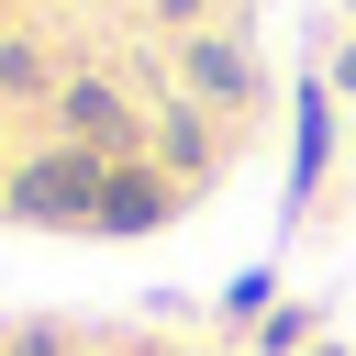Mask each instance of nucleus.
Returning <instances> with one entry per match:
<instances>
[{
  "instance_id": "7",
  "label": "nucleus",
  "mask_w": 356,
  "mask_h": 356,
  "mask_svg": "<svg viewBox=\"0 0 356 356\" xmlns=\"http://www.w3.org/2000/svg\"><path fill=\"white\" fill-rule=\"evenodd\" d=\"M222 312H234V323H267V312H278V267H245V278L222 289Z\"/></svg>"
},
{
  "instance_id": "4",
  "label": "nucleus",
  "mask_w": 356,
  "mask_h": 356,
  "mask_svg": "<svg viewBox=\"0 0 356 356\" xmlns=\"http://www.w3.org/2000/svg\"><path fill=\"white\" fill-rule=\"evenodd\" d=\"M323 167H334V122H323V89H300V145H289V211H312Z\"/></svg>"
},
{
  "instance_id": "3",
  "label": "nucleus",
  "mask_w": 356,
  "mask_h": 356,
  "mask_svg": "<svg viewBox=\"0 0 356 356\" xmlns=\"http://www.w3.org/2000/svg\"><path fill=\"white\" fill-rule=\"evenodd\" d=\"M156 222H178V189H167L156 167H111V189H100V234H156Z\"/></svg>"
},
{
  "instance_id": "11",
  "label": "nucleus",
  "mask_w": 356,
  "mask_h": 356,
  "mask_svg": "<svg viewBox=\"0 0 356 356\" xmlns=\"http://www.w3.org/2000/svg\"><path fill=\"white\" fill-rule=\"evenodd\" d=\"M312 356H345V345H312Z\"/></svg>"
},
{
  "instance_id": "8",
  "label": "nucleus",
  "mask_w": 356,
  "mask_h": 356,
  "mask_svg": "<svg viewBox=\"0 0 356 356\" xmlns=\"http://www.w3.org/2000/svg\"><path fill=\"white\" fill-rule=\"evenodd\" d=\"M256 345H267V356H300V345H323V334H312V312H267Z\"/></svg>"
},
{
  "instance_id": "1",
  "label": "nucleus",
  "mask_w": 356,
  "mask_h": 356,
  "mask_svg": "<svg viewBox=\"0 0 356 356\" xmlns=\"http://www.w3.org/2000/svg\"><path fill=\"white\" fill-rule=\"evenodd\" d=\"M100 189H111V167L89 145H56L11 178V222H100Z\"/></svg>"
},
{
  "instance_id": "6",
  "label": "nucleus",
  "mask_w": 356,
  "mask_h": 356,
  "mask_svg": "<svg viewBox=\"0 0 356 356\" xmlns=\"http://www.w3.org/2000/svg\"><path fill=\"white\" fill-rule=\"evenodd\" d=\"M156 156H167V167H178V178H200V167H211V134H200V122H189V111H178V122H167V134H156Z\"/></svg>"
},
{
  "instance_id": "10",
  "label": "nucleus",
  "mask_w": 356,
  "mask_h": 356,
  "mask_svg": "<svg viewBox=\"0 0 356 356\" xmlns=\"http://www.w3.org/2000/svg\"><path fill=\"white\" fill-rule=\"evenodd\" d=\"M167 11H178V22H189V11H200V0H167Z\"/></svg>"
},
{
  "instance_id": "9",
  "label": "nucleus",
  "mask_w": 356,
  "mask_h": 356,
  "mask_svg": "<svg viewBox=\"0 0 356 356\" xmlns=\"http://www.w3.org/2000/svg\"><path fill=\"white\" fill-rule=\"evenodd\" d=\"M334 78H345V89H356V44H345V56H334Z\"/></svg>"
},
{
  "instance_id": "12",
  "label": "nucleus",
  "mask_w": 356,
  "mask_h": 356,
  "mask_svg": "<svg viewBox=\"0 0 356 356\" xmlns=\"http://www.w3.org/2000/svg\"><path fill=\"white\" fill-rule=\"evenodd\" d=\"M345 11H356V0H345Z\"/></svg>"
},
{
  "instance_id": "5",
  "label": "nucleus",
  "mask_w": 356,
  "mask_h": 356,
  "mask_svg": "<svg viewBox=\"0 0 356 356\" xmlns=\"http://www.w3.org/2000/svg\"><path fill=\"white\" fill-rule=\"evenodd\" d=\"M189 78H200L222 111H245V100H256V67H245V44H222V33H200V44H189Z\"/></svg>"
},
{
  "instance_id": "2",
  "label": "nucleus",
  "mask_w": 356,
  "mask_h": 356,
  "mask_svg": "<svg viewBox=\"0 0 356 356\" xmlns=\"http://www.w3.org/2000/svg\"><path fill=\"white\" fill-rule=\"evenodd\" d=\"M67 145H89L100 167H122V156L145 145V122L122 111V89H100V78H78V89H67Z\"/></svg>"
}]
</instances>
